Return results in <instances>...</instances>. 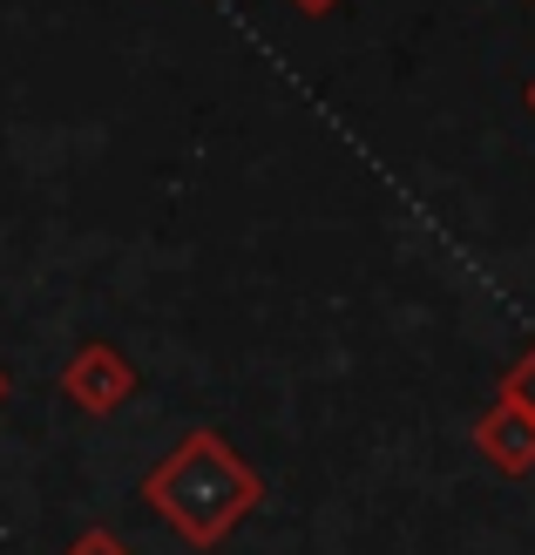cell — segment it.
Returning a JSON list of instances; mask_svg holds the SVG:
<instances>
[{
	"instance_id": "7",
	"label": "cell",
	"mask_w": 535,
	"mask_h": 555,
	"mask_svg": "<svg viewBox=\"0 0 535 555\" xmlns=\"http://www.w3.org/2000/svg\"><path fill=\"white\" fill-rule=\"evenodd\" d=\"M522 108H528V116H535V75L522 81Z\"/></svg>"
},
{
	"instance_id": "6",
	"label": "cell",
	"mask_w": 535,
	"mask_h": 555,
	"mask_svg": "<svg viewBox=\"0 0 535 555\" xmlns=\"http://www.w3.org/2000/svg\"><path fill=\"white\" fill-rule=\"evenodd\" d=\"M292 8H298V14H313V21H319V14H332V8H346V0H292Z\"/></svg>"
},
{
	"instance_id": "4",
	"label": "cell",
	"mask_w": 535,
	"mask_h": 555,
	"mask_svg": "<svg viewBox=\"0 0 535 555\" xmlns=\"http://www.w3.org/2000/svg\"><path fill=\"white\" fill-rule=\"evenodd\" d=\"M495 393H501V400H515V406H528V413H535V339H528V352L515 359V366H509V373H501V386H495Z\"/></svg>"
},
{
	"instance_id": "5",
	"label": "cell",
	"mask_w": 535,
	"mask_h": 555,
	"mask_svg": "<svg viewBox=\"0 0 535 555\" xmlns=\"http://www.w3.org/2000/svg\"><path fill=\"white\" fill-rule=\"evenodd\" d=\"M62 555H136V548H129L116 529H81V535L62 548Z\"/></svg>"
},
{
	"instance_id": "1",
	"label": "cell",
	"mask_w": 535,
	"mask_h": 555,
	"mask_svg": "<svg viewBox=\"0 0 535 555\" xmlns=\"http://www.w3.org/2000/svg\"><path fill=\"white\" fill-rule=\"evenodd\" d=\"M265 502V475L217 427H190L143 475V508L190 548H224Z\"/></svg>"
},
{
	"instance_id": "8",
	"label": "cell",
	"mask_w": 535,
	"mask_h": 555,
	"mask_svg": "<svg viewBox=\"0 0 535 555\" xmlns=\"http://www.w3.org/2000/svg\"><path fill=\"white\" fill-rule=\"evenodd\" d=\"M8 386H14V379H8V366H0V406H8Z\"/></svg>"
},
{
	"instance_id": "2",
	"label": "cell",
	"mask_w": 535,
	"mask_h": 555,
	"mask_svg": "<svg viewBox=\"0 0 535 555\" xmlns=\"http://www.w3.org/2000/svg\"><path fill=\"white\" fill-rule=\"evenodd\" d=\"M136 393H143V373H136V359L123 346H109V339H81L68 352V366H62V400L75 413H89V421H109V413H123Z\"/></svg>"
},
{
	"instance_id": "3",
	"label": "cell",
	"mask_w": 535,
	"mask_h": 555,
	"mask_svg": "<svg viewBox=\"0 0 535 555\" xmlns=\"http://www.w3.org/2000/svg\"><path fill=\"white\" fill-rule=\"evenodd\" d=\"M474 454H482L501 481L535 475V413L495 393V400L482 406V421H474Z\"/></svg>"
}]
</instances>
